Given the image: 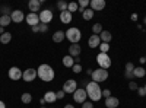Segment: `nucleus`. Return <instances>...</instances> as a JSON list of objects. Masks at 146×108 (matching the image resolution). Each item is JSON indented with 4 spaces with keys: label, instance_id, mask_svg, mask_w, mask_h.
<instances>
[{
    "label": "nucleus",
    "instance_id": "nucleus-1",
    "mask_svg": "<svg viewBox=\"0 0 146 108\" xmlns=\"http://www.w3.org/2000/svg\"><path fill=\"white\" fill-rule=\"evenodd\" d=\"M85 91H86V95L91 98V101L98 102L102 98V89L100 88V83L96 82H88L85 86Z\"/></svg>",
    "mask_w": 146,
    "mask_h": 108
},
{
    "label": "nucleus",
    "instance_id": "nucleus-2",
    "mask_svg": "<svg viewBox=\"0 0 146 108\" xmlns=\"http://www.w3.org/2000/svg\"><path fill=\"white\" fill-rule=\"evenodd\" d=\"M36 73H38V78L42 80V82H51L56 76L54 73V69L50 66V64H41L36 70Z\"/></svg>",
    "mask_w": 146,
    "mask_h": 108
},
{
    "label": "nucleus",
    "instance_id": "nucleus-3",
    "mask_svg": "<svg viewBox=\"0 0 146 108\" xmlns=\"http://www.w3.org/2000/svg\"><path fill=\"white\" fill-rule=\"evenodd\" d=\"M92 82H96V83H101V82H105L108 79V70L105 69H96L92 72Z\"/></svg>",
    "mask_w": 146,
    "mask_h": 108
},
{
    "label": "nucleus",
    "instance_id": "nucleus-4",
    "mask_svg": "<svg viewBox=\"0 0 146 108\" xmlns=\"http://www.w3.org/2000/svg\"><path fill=\"white\" fill-rule=\"evenodd\" d=\"M66 38L72 42V44H78L82 38V34L78 28H69L66 31Z\"/></svg>",
    "mask_w": 146,
    "mask_h": 108
},
{
    "label": "nucleus",
    "instance_id": "nucleus-5",
    "mask_svg": "<svg viewBox=\"0 0 146 108\" xmlns=\"http://www.w3.org/2000/svg\"><path fill=\"white\" fill-rule=\"evenodd\" d=\"M96 62H98L100 67L101 69H110L111 67V58H110V56L107 53H100L98 57H96Z\"/></svg>",
    "mask_w": 146,
    "mask_h": 108
},
{
    "label": "nucleus",
    "instance_id": "nucleus-6",
    "mask_svg": "<svg viewBox=\"0 0 146 108\" xmlns=\"http://www.w3.org/2000/svg\"><path fill=\"white\" fill-rule=\"evenodd\" d=\"M86 91H85V88H78L75 92H73V99H75V102L78 104H83L85 101H86Z\"/></svg>",
    "mask_w": 146,
    "mask_h": 108
},
{
    "label": "nucleus",
    "instance_id": "nucleus-7",
    "mask_svg": "<svg viewBox=\"0 0 146 108\" xmlns=\"http://www.w3.org/2000/svg\"><path fill=\"white\" fill-rule=\"evenodd\" d=\"M53 12L50 9H45V10H41V13H40V22L41 23H45V25H48L51 21H53Z\"/></svg>",
    "mask_w": 146,
    "mask_h": 108
},
{
    "label": "nucleus",
    "instance_id": "nucleus-8",
    "mask_svg": "<svg viewBox=\"0 0 146 108\" xmlns=\"http://www.w3.org/2000/svg\"><path fill=\"white\" fill-rule=\"evenodd\" d=\"M78 89V82L76 80H73V79H69L64 82V85H63V91L66 93H73Z\"/></svg>",
    "mask_w": 146,
    "mask_h": 108
},
{
    "label": "nucleus",
    "instance_id": "nucleus-9",
    "mask_svg": "<svg viewBox=\"0 0 146 108\" xmlns=\"http://www.w3.org/2000/svg\"><path fill=\"white\" fill-rule=\"evenodd\" d=\"M36 76H38V73H36L35 69H27L23 70V75H22V79L25 82H32L36 79Z\"/></svg>",
    "mask_w": 146,
    "mask_h": 108
},
{
    "label": "nucleus",
    "instance_id": "nucleus-10",
    "mask_svg": "<svg viewBox=\"0 0 146 108\" xmlns=\"http://www.w3.org/2000/svg\"><path fill=\"white\" fill-rule=\"evenodd\" d=\"M27 23H28V25L32 28V27H36V25H40V15L38 13H28L27 15Z\"/></svg>",
    "mask_w": 146,
    "mask_h": 108
},
{
    "label": "nucleus",
    "instance_id": "nucleus-11",
    "mask_svg": "<svg viewBox=\"0 0 146 108\" xmlns=\"http://www.w3.org/2000/svg\"><path fill=\"white\" fill-rule=\"evenodd\" d=\"M10 19H12V22H15V23H21L23 19H25V15H23V12H22V10L16 9V10H12Z\"/></svg>",
    "mask_w": 146,
    "mask_h": 108
},
{
    "label": "nucleus",
    "instance_id": "nucleus-12",
    "mask_svg": "<svg viewBox=\"0 0 146 108\" xmlns=\"http://www.w3.org/2000/svg\"><path fill=\"white\" fill-rule=\"evenodd\" d=\"M7 75H9V78H10L12 80H19V79H22L23 72H22L19 67H10Z\"/></svg>",
    "mask_w": 146,
    "mask_h": 108
},
{
    "label": "nucleus",
    "instance_id": "nucleus-13",
    "mask_svg": "<svg viewBox=\"0 0 146 108\" xmlns=\"http://www.w3.org/2000/svg\"><path fill=\"white\" fill-rule=\"evenodd\" d=\"M80 53H82V48H80L79 44H72V45L69 47V56H72L73 58H75V57H79Z\"/></svg>",
    "mask_w": 146,
    "mask_h": 108
},
{
    "label": "nucleus",
    "instance_id": "nucleus-14",
    "mask_svg": "<svg viewBox=\"0 0 146 108\" xmlns=\"http://www.w3.org/2000/svg\"><path fill=\"white\" fill-rule=\"evenodd\" d=\"M28 7L31 10V13H36V12H40V9H41L40 0H29V2H28Z\"/></svg>",
    "mask_w": 146,
    "mask_h": 108
},
{
    "label": "nucleus",
    "instance_id": "nucleus-15",
    "mask_svg": "<svg viewBox=\"0 0 146 108\" xmlns=\"http://www.w3.org/2000/svg\"><path fill=\"white\" fill-rule=\"evenodd\" d=\"M88 44L91 48H98L100 44H101V40H100V35H91L89 40H88Z\"/></svg>",
    "mask_w": 146,
    "mask_h": 108
},
{
    "label": "nucleus",
    "instance_id": "nucleus-16",
    "mask_svg": "<svg viewBox=\"0 0 146 108\" xmlns=\"http://www.w3.org/2000/svg\"><path fill=\"white\" fill-rule=\"evenodd\" d=\"M89 5H91V9L94 12L95 10H102L105 7V2H104V0H92Z\"/></svg>",
    "mask_w": 146,
    "mask_h": 108
},
{
    "label": "nucleus",
    "instance_id": "nucleus-17",
    "mask_svg": "<svg viewBox=\"0 0 146 108\" xmlns=\"http://www.w3.org/2000/svg\"><path fill=\"white\" fill-rule=\"evenodd\" d=\"M72 19H73V15L70 13L69 10L60 12V21H62V23H70Z\"/></svg>",
    "mask_w": 146,
    "mask_h": 108
},
{
    "label": "nucleus",
    "instance_id": "nucleus-18",
    "mask_svg": "<svg viewBox=\"0 0 146 108\" xmlns=\"http://www.w3.org/2000/svg\"><path fill=\"white\" fill-rule=\"evenodd\" d=\"M118 104H120V101H118V98H115V97H110V98L105 99V107H107V108H117Z\"/></svg>",
    "mask_w": 146,
    "mask_h": 108
},
{
    "label": "nucleus",
    "instance_id": "nucleus-19",
    "mask_svg": "<svg viewBox=\"0 0 146 108\" xmlns=\"http://www.w3.org/2000/svg\"><path fill=\"white\" fill-rule=\"evenodd\" d=\"M100 40H101V42L110 44V41L113 40V35H111V32H110V31H102L100 34Z\"/></svg>",
    "mask_w": 146,
    "mask_h": 108
},
{
    "label": "nucleus",
    "instance_id": "nucleus-20",
    "mask_svg": "<svg viewBox=\"0 0 146 108\" xmlns=\"http://www.w3.org/2000/svg\"><path fill=\"white\" fill-rule=\"evenodd\" d=\"M42 98H44V99H45V102H48V104H53L54 101H57L56 92H53V91H48V92H45Z\"/></svg>",
    "mask_w": 146,
    "mask_h": 108
},
{
    "label": "nucleus",
    "instance_id": "nucleus-21",
    "mask_svg": "<svg viewBox=\"0 0 146 108\" xmlns=\"http://www.w3.org/2000/svg\"><path fill=\"white\" fill-rule=\"evenodd\" d=\"M64 38H66V32H63V31H56L54 35H53V41L54 42H62Z\"/></svg>",
    "mask_w": 146,
    "mask_h": 108
},
{
    "label": "nucleus",
    "instance_id": "nucleus-22",
    "mask_svg": "<svg viewBox=\"0 0 146 108\" xmlns=\"http://www.w3.org/2000/svg\"><path fill=\"white\" fill-rule=\"evenodd\" d=\"M62 62H63L64 67H73V64H75V58H73L72 56H64L62 58Z\"/></svg>",
    "mask_w": 146,
    "mask_h": 108
},
{
    "label": "nucleus",
    "instance_id": "nucleus-23",
    "mask_svg": "<svg viewBox=\"0 0 146 108\" xmlns=\"http://www.w3.org/2000/svg\"><path fill=\"white\" fill-rule=\"evenodd\" d=\"M10 22H12V19H10V15H2L0 16V27H7V25H10Z\"/></svg>",
    "mask_w": 146,
    "mask_h": 108
},
{
    "label": "nucleus",
    "instance_id": "nucleus-24",
    "mask_svg": "<svg viewBox=\"0 0 146 108\" xmlns=\"http://www.w3.org/2000/svg\"><path fill=\"white\" fill-rule=\"evenodd\" d=\"M145 75H146L145 67H135V70H133V76L135 78H143Z\"/></svg>",
    "mask_w": 146,
    "mask_h": 108
},
{
    "label": "nucleus",
    "instance_id": "nucleus-25",
    "mask_svg": "<svg viewBox=\"0 0 146 108\" xmlns=\"http://www.w3.org/2000/svg\"><path fill=\"white\" fill-rule=\"evenodd\" d=\"M12 41V34L10 32H5L3 35H0V42L2 44H9Z\"/></svg>",
    "mask_w": 146,
    "mask_h": 108
},
{
    "label": "nucleus",
    "instance_id": "nucleus-26",
    "mask_svg": "<svg viewBox=\"0 0 146 108\" xmlns=\"http://www.w3.org/2000/svg\"><path fill=\"white\" fill-rule=\"evenodd\" d=\"M94 13H95V12H94L92 9H85L83 13H82V16H83L85 21H91V19L94 18Z\"/></svg>",
    "mask_w": 146,
    "mask_h": 108
},
{
    "label": "nucleus",
    "instance_id": "nucleus-27",
    "mask_svg": "<svg viewBox=\"0 0 146 108\" xmlns=\"http://www.w3.org/2000/svg\"><path fill=\"white\" fill-rule=\"evenodd\" d=\"M102 31H104V29H102L101 23H94V25H92V32H94V35H100Z\"/></svg>",
    "mask_w": 146,
    "mask_h": 108
},
{
    "label": "nucleus",
    "instance_id": "nucleus-28",
    "mask_svg": "<svg viewBox=\"0 0 146 108\" xmlns=\"http://www.w3.org/2000/svg\"><path fill=\"white\" fill-rule=\"evenodd\" d=\"M21 101H22L23 104H29V102L32 101V95H31V93H28V92L22 93V97H21Z\"/></svg>",
    "mask_w": 146,
    "mask_h": 108
},
{
    "label": "nucleus",
    "instance_id": "nucleus-29",
    "mask_svg": "<svg viewBox=\"0 0 146 108\" xmlns=\"http://www.w3.org/2000/svg\"><path fill=\"white\" fill-rule=\"evenodd\" d=\"M67 2H63V0H60V2H57V9L60 10V12H64V10H67Z\"/></svg>",
    "mask_w": 146,
    "mask_h": 108
},
{
    "label": "nucleus",
    "instance_id": "nucleus-30",
    "mask_svg": "<svg viewBox=\"0 0 146 108\" xmlns=\"http://www.w3.org/2000/svg\"><path fill=\"white\" fill-rule=\"evenodd\" d=\"M79 9V5L78 3H75V2H72V3H69L67 5V10L70 12V13H72V12H76Z\"/></svg>",
    "mask_w": 146,
    "mask_h": 108
},
{
    "label": "nucleus",
    "instance_id": "nucleus-31",
    "mask_svg": "<svg viewBox=\"0 0 146 108\" xmlns=\"http://www.w3.org/2000/svg\"><path fill=\"white\" fill-rule=\"evenodd\" d=\"M98 48L101 50V53H107L108 54V50H110V44H105V42H101Z\"/></svg>",
    "mask_w": 146,
    "mask_h": 108
},
{
    "label": "nucleus",
    "instance_id": "nucleus-32",
    "mask_svg": "<svg viewBox=\"0 0 146 108\" xmlns=\"http://www.w3.org/2000/svg\"><path fill=\"white\" fill-rule=\"evenodd\" d=\"M129 89H130V91H137V89H139V85H137L136 82L130 80V82H129Z\"/></svg>",
    "mask_w": 146,
    "mask_h": 108
},
{
    "label": "nucleus",
    "instance_id": "nucleus-33",
    "mask_svg": "<svg viewBox=\"0 0 146 108\" xmlns=\"http://www.w3.org/2000/svg\"><path fill=\"white\" fill-rule=\"evenodd\" d=\"M2 15H10L12 13V10H10V7L9 6H2Z\"/></svg>",
    "mask_w": 146,
    "mask_h": 108
},
{
    "label": "nucleus",
    "instance_id": "nucleus-34",
    "mask_svg": "<svg viewBox=\"0 0 146 108\" xmlns=\"http://www.w3.org/2000/svg\"><path fill=\"white\" fill-rule=\"evenodd\" d=\"M89 3L91 2H88V0H79V7H82V9H85V7H86V6H89Z\"/></svg>",
    "mask_w": 146,
    "mask_h": 108
},
{
    "label": "nucleus",
    "instance_id": "nucleus-35",
    "mask_svg": "<svg viewBox=\"0 0 146 108\" xmlns=\"http://www.w3.org/2000/svg\"><path fill=\"white\" fill-rule=\"evenodd\" d=\"M38 29H40V32H47L48 31V25H45V23H40Z\"/></svg>",
    "mask_w": 146,
    "mask_h": 108
},
{
    "label": "nucleus",
    "instance_id": "nucleus-36",
    "mask_svg": "<svg viewBox=\"0 0 146 108\" xmlns=\"http://www.w3.org/2000/svg\"><path fill=\"white\" fill-rule=\"evenodd\" d=\"M133 70H135V64H133L131 62L126 63V72H133Z\"/></svg>",
    "mask_w": 146,
    "mask_h": 108
},
{
    "label": "nucleus",
    "instance_id": "nucleus-37",
    "mask_svg": "<svg viewBox=\"0 0 146 108\" xmlns=\"http://www.w3.org/2000/svg\"><path fill=\"white\" fill-rule=\"evenodd\" d=\"M64 95H66V92L62 89V91H58V92H56V97H57V99H63L64 98Z\"/></svg>",
    "mask_w": 146,
    "mask_h": 108
},
{
    "label": "nucleus",
    "instance_id": "nucleus-38",
    "mask_svg": "<svg viewBox=\"0 0 146 108\" xmlns=\"http://www.w3.org/2000/svg\"><path fill=\"white\" fill-rule=\"evenodd\" d=\"M73 72H75V73H80V72H82V66L80 64H73Z\"/></svg>",
    "mask_w": 146,
    "mask_h": 108
},
{
    "label": "nucleus",
    "instance_id": "nucleus-39",
    "mask_svg": "<svg viewBox=\"0 0 146 108\" xmlns=\"http://www.w3.org/2000/svg\"><path fill=\"white\" fill-rule=\"evenodd\" d=\"M102 97L107 99V98H110V97H111V91H110V89H104L102 91Z\"/></svg>",
    "mask_w": 146,
    "mask_h": 108
},
{
    "label": "nucleus",
    "instance_id": "nucleus-40",
    "mask_svg": "<svg viewBox=\"0 0 146 108\" xmlns=\"http://www.w3.org/2000/svg\"><path fill=\"white\" fill-rule=\"evenodd\" d=\"M82 108H94V104L92 102H88V101H85L82 104Z\"/></svg>",
    "mask_w": 146,
    "mask_h": 108
},
{
    "label": "nucleus",
    "instance_id": "nucleus-41",
    "mask_svg": "<svg viewBox=\"0 0 146 108\" xmlns=\"http://www.w3.org/2000/svg\"><path fill=\"white\" fill-rule=\"evenodd\" d=\"M137 93H139V97H145V95H146V89L139 86V89H137Z\"/></svg>",
    "mask_w": 146,
    "mask_h": 108
},
{
    "label": "nucleus",
    "instance_id": "nucleus-42",
    "mask_svg": "<svg viewBox=\"0 0 146 108\" xmlns=\"http://www.w3.org/2000/svg\"><path fill=\"white\" fill-rule=\"evenodd\" d=\"M124 76L127 79H130V80H131V78H135V76H133V72H124Z\"/></svg>",
    "mask_w": 146,
    "mask_h": 108
},
{
    "label": "nucleus",
    "instance_id": "nucleus-43",
    "mask_svg": "<svg viewBox=\"0 0 146 108\" xmlns=\"http://www.w3.org/2000/svg\"><path fill=\"white\" fill-rule=\"evenodd\" d=\"M137 18H139V16H137L136 13H133V15H131V21H137Z\"/></svg>",
    "mask_w": 146,
    "mask_h": 108
},
{
    "label": "nucleus",
    "instance_id": "nucleus-44",
    "mask_svg": "<svg viewBox=\"0 0 146 108\" xmlns=\"http://www.w3.org/2000/svg\"><path fill=\"white\" fill-rule=\"evenodd\" d=\"M32 32H40V29H38V25H36V27H32Z\"/></svg>",
    "mask_w": 146,
    "mask_h": 108
},
{
    "label": "nucleus",
    "instance_id": "nucleus-45",
    "mask_svg": "<svg viewBox=\"0 0 146 108\" xmlns=\"http://www.w3.org/2000/svg\"><path fill=\"white\" fill-rule=\"evenodd\" d=\"M139 62L143 64V63H146V58H145V57H140V58H139Z\"/></svg>",
    "mask_w": 146,
    "mask_h": 108
},
{
    "label": "nucleus",
    "instance_id": "nucleus-46",
    "mask_svg": "<svg viewBox=\"0 0 146 108\" xmlns=\"http://www.w3.org/2000/svg\"><path fill=\"white\" fill-rule=\"evenodd\" d=\"M92 72H94L92 69H88V70H86V75H89V76H92Z\"/></svg>",
    "mask_w": 146,
    "mask_h": 108
},
{
    "label": "nucleus",
    "instance_id": "nucleus-47",
    "mask_svg": "<svg viewBox=\"0 0 146 108\" xmlns=\"http://www.w3.org/2000/svg\"><path fill=\"white\" fill-rule=\"evenodd\" d=\"M40 104H41V105H45L47 102H45V99H44V98H41V99H40Z\"/></svg>",
    "mask_w": 146,
    "mask_h": 108
},
{
    "label": "nucleus",
    "instance_id": "nucleus-48",
    "mask_svg": "<svg viewBox=\"0 0 146 108\" xmlns=\"http://www.w3.org/2000/svg\"><path fill=\"white\" fill-rule=\"evenodd\" d=\"M0 108H6V104L3 101H0Z\"/></svg>",
    "mask_w": 146,
    "mask_h": 108
},
{
    "label": "nucleus",
    "instance_id": "nucleus-49",
    "mask_svg": "<svg viewBox=\"0 0 146 108\" xmlns=\"http://www.w3.org/2000/svg\"><path fill=\"white\" fill-rule=\"evenodd\" d=\"M64 108H75V105H72V104H67V105H64Z\"/></svg>",
    "mask_w": 146,
    "mask_h": 108
},
{
    "label": "nucleus",
    "instance_id": "nucleus-50",
    "mask_svg": "<svg viewBox=\"0 0 146 108\" xmlns=\"http://www.w3.org/2000/svg\"><path fill=\"white\" fill-rule=\"evenodd\" d=\"M3 34H5V28L0 27V35H3Z\"/></svg>",
    "mask_w": 146,
    "mask_h": 108
},
{
    "label": "nucleus",
    "instance_id": "nucleus-51",
    "mask_svg": "<svg viewBox=\"0 0 146 108\" xmlns=\"http://www.w3.org/2000/svg\"><path fill=\"white\" fill-rule=\"evenodd\" d=\"M143 22H145V23H146V16H145V18H143Z\"/></svg>",
    "mask_w": 146,
    "mask_h": 108
},
{
    "label": "nucleus",
    "instance_id": "nucleus-52",
    "mask_svg": "<svg viewBox=\"0 0 146 108\" xmlns=\"http://www.w3.org/2000/svg\"><path fill=\"white\" fill-rule=\"evenodd\" d=\"M41 108H45V105H42V107H41Z\"/></svg>",
    "mask_w": 146,
    "mask_h": 108
},
{
    "label": "nucleus",
    "instance_id": "nucleus-53",
    "mask_svg": "<svg viewBox=\"0 0 146 108\" xmlns=\"http://www.w3.org/2000/svg\"><path fill=\"white\" fill-rule=\"evenodd\" d=\"M145 89H146V85H145Z\"/></svg>",
    "mask_w": 146,
    "mask_h": 108
},
{
    "label": "nucleus",
    "instance_id": "nucleus-54",
    "mask_svg": "<svg viewBox=\"0 0 146 108\" xmlns=\"http://www.w3.org/2000/svg\"><path fill=\"white\" fill-rule=\"evenodd\" d=\"M145 58H146V56H145Z\"/></svg>",
    "mask_w": 146,
    "mask_h": 108
}]
</instances>
